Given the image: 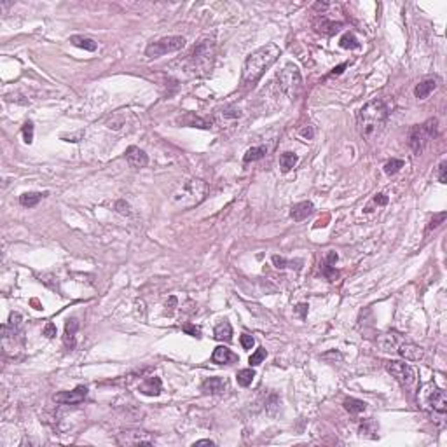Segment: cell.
<instances>
[{"label": "cell", "mask_w": 447, "mask_h": 447, "mask_svg": "<svg viewBox=\"0 0 447 447\" xmlns=\"http://www.w3.org/2000/svg\"><path fill=\"white\" fill-rule=\"evenodd\" d=\"M266 154H268V149H266L264 145L252 147V149H248L246 154L243 156V161H245V163H253V161H259V159H262Z\"/></svg>", "instance_id": "obj_27"}, {"label": "cell", "mask_w": 447, "mask_h": 447, "mask_svg": "<svg viewBox=\"0 0 447 447\" xmlns=\"http://www.w3.org/2000/svg\"><path fill=\"white\" fill-rule=\"evenodd\" d=\"M115 210H117L119 213H122V215H131V206L122 200L115 203Z\"/></svg>", "instance_id": "obj_38"}, {"label": "cell", "mask_w": 447, "mask_h": 447, "mask_svg": "<svg viewBox=\"0 0 447 447\" xmlns=\"http://www.w3.org/2000/svg\"><path fill=\"white\" fill-rule=\"evenodd\" d=\"M21 133H23V140L24 143H32L33 142V122H24L23 124V130H21Z\"/></svg>", "instance_id": "obj_33"}, {"label": "cell", "mask_w": 447, "mask_h": 447, "mask_svg": "<svg viewBox=\"0 0 447 447\" xmlns=\"http://www.w3.org/2000/svg\"><path fill=\"white\" fill-rule=\"evenodd\" d=\"M240 342H241V346H243V350H252L253 344H255V339H253L252 335H248V334H243L240 337Z\"/></svg>", "instance_id": "obj_36"}, {"label": "cell", "mask_w": 447, "mask_h": 447, "mask_svg": "<svg viewBox=\"0 0 447 447\" xmlns=\"http://www.w3.org/2000/svg\"><path fill=\"white\" fill-rule=\"evenodd\" d=\"M384 367H386L388 372L397 379V382H399L403 390L405 391L414 390L416 381H418V374H416L414 367L409 365V363H405V362H399V360H388V362L384 363Z\"/></svg>", "instance_id": "obj_7"}, {"label": "cell", "mask_w": 447, "mask_h": 447, "mask_svg": "<svg viewBox=\"0 0 447 447\" xmlns=\"http://www.w3.org/2000/svg\"><path fill=\"white\" fill-rule=\"evenodd\" d=\"M119 446H154V437L143 430H122L115 435Z\"/></svg>", "instance_id": "obj_11"}, {"label": "cell", "mask_w": 447, "mask_h": 447, "mask_svg": "<svg viewBox=\"0 0 447 447\" xmlns=\"http://www.w3.org/2000/svg\"><path fill=\"white\" fill-rule=\"evenodd\" d=\"M180 122H183L185 126H192V128H203V130H208V128L212 126V122L204 121V119L198 117V115L194 114H187L185 117L180 119Z\"/></svg>", "instance_id": "obj_26"}, {"label": "cell", "mask_w": 447, "mask_h": 447, "mask_svg": "<svg viewBox=\"0 0 447 447\" xmlns=\"http://www.w3.org/2000/svg\"><path fill=\"white\" fill-rule=\"evenodd\" d=\"M437 126H439V121L433 117V119H428L425 124H416V126L411 128V133H409V147H411L412 152H414L416 156L423 154L426 143L437 136Z\"/></svg>", "instance_id": "obj_6"}, {"label": "cell", "mask_w": 447, "mask_h": 447, "mask_svg": "<svg viewBox=\"0 0 447 447\" xmlns=\"http://www.w3.org/2000/svg\"><path fill=\"white\" fill-rule=\"evenodd\" d=\"M446 170H447V163L442 161L439 166V182L440 183H446L447 182V177H446Z\"/></svg>", "instance_id": "obj_43"}, {"label": "cell", "mask_w": 447, "mask_h": 447, "mask_svg": "<svg viewBox=\"0 0 447 447\" xmlns=\"http://www.w3.org/2000/svg\"><path fill=\"white\" fill-rule=\"evenodd\" d=\"M126 161L131 168H145L149 164V157L140 147H128L126 149Z\"/></svg>", "instance_id": "obj_15"}, {"label": "cell", "mask_w": 447, "mask_h": 447, "mask_svg": "<svg viewBox=\"0 0 447 447\" xmlns=\"http://www.w3.org/2000/svg\"><path fill=\"white\" fill-rule=\"evenodd\" d=\"M185 39L180 35H171V37H163L156 42H151V44L145 47V56H149L151 60L154 58H161L168 53H175V51H180V49L185 45Z\"/></svg>", "instance_id": "obj_8"}, {"label": "cell", "mask_w": 447, "mask_h": 447, "mask_svg": "<svg viewBox=\"0 0 447 447\" xmlns=\"http://www.w3.org/2000/svg\"><path fill=\"white\" fill-rule=\"evenodd\" d=\"M299 134H301L302 138H306V140H313V136H314V130H313V126H306V128H301V130H299Z\"/></svg>", "instance_id": "obj_41"}, {"label": "cell", "mask_w": 447, "mask_h": 447, "mask_svg": "<svg viewBox=\"0 0 447 447\" xmlns=\"http://www.w3.org/2000/svg\"><path fill=\"white\" fill-rule=\"evenodd\" d=\"M79 330V320L77 318H68L65 323V334H63V342L68 350H73L75 348V334Z\"/></svg>", "instance_id": "obj_18"}, {"label": "cell", "mask_w": 447, "mask_h": 447, "mask_svg": "<svg viewBox=\"0 0 447 447\" xmlns=\"http://www.w3.org/2000/svg\"><path fill=\"white\" fill-rule=\"evenodd\" d=\"M86 397H88V388L77 386L72 391H60V393H56L54 395V402L63 403V405H75V403H81Z\"/></svg>", "instance_id": "obj_12"}, {"label": "cell", "mask_w": 447, "mask_h": 447, "mask_svg": "<svg viewBox=\"0 0 447 447\" xmlns=\"http://www.w3.org/2000/svg\"><path fill=\"white\" fill-rule=\"evenodd\" d=\"M314 206L311 201H301V203H295L290 208V217H292L295 222H302V220L308 219L311 213H313Z\"/></svg>", "instance_id": "obj_16"}, {"label": "cell", "mask_w": 447, "mask_h": 447, "mask_svg": "<svg viewBox=\"0 0 447 447\" xmlns=\"http://www.w3.org/2000/svg\"><path fill=\"white\" fill-rule=\"evenodd\" d=\"M339 45H341L342 49H358V47H360V42H358V39L353 35V33L348 32V33H344V35L341 37Z\"/></svg>", "instance_id": "obj_30"}, {"label": "cell", "mask_w": 447, "mask_h": 447, "mask_svg": "<svg viewBox=\"0 0 447 447\" xmlns=\"http://www.w3.org/2000/svg\"><path fill=\"white\" fill-rule=\"evenodd\" d=\"M70 42H72L75 47L84 49V51H89V53L96 51V47H98V44L93 41V39H89V37H84V35H72V37H70Z\"/></svg>", "instance_id": "obj_21"}, {"label": "cell", "mask_w": 447, "mask_h": 447, "mask_svg": "<svg viewBox=\"0 0 447 447\" xmlns=\"http://www.w3.org/2000/svg\"><path fill=\"white\" fill-rule=\"evenodd\" d=\"M446 220V212H440V213H437L433 219L430 220V224H428V227H426V231L430 232V231H433V229H437L440 225V224Z\"/></svg>", "instance_id": "obj_35"}, {"label": "cell", "mask_w": 447, "mask_h": 447, "mask_svg": "<svg viewBox=\"0 0 447 447\" xmlns=\"http://www.w3.org/2000/svg\"><path fill=\"white\" fill-rule=\"evenodd\" d=\"M266 357H268V351L264 348H259V350H255V353H252V357L248 358V363H250V367H257L264 362Z\"/></svg>", "instance_id": "obj_32"}, {"label": "cell", "mask_w": 447, "mask_h": 447, "mask_svg": "<svg viewBox=\"0 0 447 447\" xmlns=\"http://www.w3.org/2000/svg\"><path fill=\"white\" fill-rule=\"evenodd\" d=\"M138 390H140V393L147 395V397H157V395H161V391H163V382H161V379L154 376V378L145 379V381L138 386Z\"/></svg>", "instance_id": "obj_19"}, {"label": "cell", "mask_w": 447, "mask_h": 447, "mask_svg": "<svg viewBox=\"0 0 447 447\" xmlns=\"http://www.w3.org/2000/svg\"><path fill=\"white\" fill-rule=\"evenodd\" d=\"M213 334H215V339H219V341L229 342L232 339V327H231V323H229L227 320H222L219 325L215 327Z\"/></svg>", "instance_id": "obj_22"}, {"label": "cell", "mask_w": 447, "mask_h": 447, "mask_svg": "<svg viewBox=\"0 0 447 447\" xmlns=\"http://www.w3.org/2000/svg\"><path fill=\"white\" fill-rule=\"evenodd\" d=\"M45 196V192L42 194V192H24V194L20 196V204L24 208H33L39 204V201L42 200Z\"/></svg>", "instance_id": "obj_23"}, {"label": "cell", "mask_w": 447, "mask_h": 447, "mask_svg": "<svg viewBox=\"0 0 447 447\" xmlns=\"http://www.w3.org/2000/svg\"><path fill=\"white\" fill-rule=\"evenodd\" d=\"M201 390L204 393H212V395H220L225 393L229 390V381L224 378H208L203 381L201 384Z\"/></svg>", "instance_id": "obj_14"}, {"label": "cell", "mask_w": 447, "mask_h": 447, "mask_svg": "<svg viewBox=\"0 0 447 447\" xmlns=\"http://www.w3.org/2000/svg\"><path fill=\"white\" fill-rule=\"evenodd\" d=\"M213 56H215V44L210 39H204L200 44L196 45L192 51L189 63H191V70H208L213 63Z\"/></svg>", "instance_id": "obj_9"}, {"label": "cell", "mask_w": 447, "mask_h": 447, "mask_svg": "<svg viewBox=\"0 0 447 447\" xmlns=\"http://www.w3.org/2000/svg\"><path fill=\"white\" fill-rule=\"evenodd\" d=\"M346 67H348V63H342V65L335 67V68H334L332 72H330V77H332V75H341V73H342V70H344Z\"/></svg>", "instance_id": "obj_47"}, {"label": "cell", "mask_w": 447, "mask_h": 447, "mask_svg": "<svg viewBox=\"0 0 447 447\" xmlns=\"http://www.w3.org/2000/svg\"><path fill=\"white\" fill-rule=\"evenodd\" d=\"M272 264L276 266L278 269H285V268H293L295 266V269H299L301 268V260H295V262H292V260H287V259H283V257H280V255H272Z\"/></svg>", "instance_id": "obj_31"}, {"label": "cell", "mask_w": 447, "mask_h": 447, "mask_svg": "<svg viewBox=\"0 0 447 447\" xmlns=\"http://www.w3.org/2000/svg\"><path fill=\"white\" fill-rule=\"evenodd\" d=\"M342 405H344V409L350 412V414H360V412H363L367 409V403L363 402V400L353 399V397L346 399L344 402H342Z\"/></svg>", "instance_id": "obj_24"}, {"label": "cell", "mask_w": 447, "mask_h": 447, "mask_svg": "<svg viewBox=\"0 0 447 447\" xmlns=\"http://www.w3.org/2000/svg\"><path fill=\"white\" fill-rule=\"evenodd\" d=\"M378 346L386 353H397L402 358H405V360H411V362H418L425 355L421 346L414 344L411 341H405V337H402L397 332H388L379 335Z\"/></svg>", "instance_id": "obj_3"}, {"label": "cell", "mask_w": 447, "mask_h": 447, "mask_svg": "<svg viewBox=\"0 0 447 447\" xmlns=\"http://www.w3.org/2000/svg\"><path fill=\"white\" fill-rule=\"evenodd\" d=\"M42 334H44L45 337H54L56 335V325H54L53 321H49V323H45L44 330H42Z\"/></svg>", "instance_id": "obj_40"}, {"label": "cell", "mask_w": 447, "mask_h": 447, "mask_svg": "<svg viewBox=\"0 0 447 447\" xmlns=\"http://www.w3.org/2000/svg\"><path fill=\"white\" fill-rule=\"evenodd\" d=\"M330 7V4L329 2H316V4L313 5V11H320V12H323V11H327V9Z\"/></svg>", "instance_id": "obj_46"}, {"label": "cell", "mask_w": 447, "mask_h": 447, "mask_svg": "<svg viewBox=\"0 0 447 447\" xmlns=\"http://www.w3.org/2000/svg\"><path fill=\"white\" fill-rule=\"evenodd\" d=\"M376 431V426L372 421H365V425H362L360 426V435H365V433H374Z\"/></svg>", "instance_id": "obj_42"}, {"label": "cell", "mask_w": 447, "mask_h": 447, "mask_svg": "<svg viewBox=\"0 0 447 447\" xmlns=\"http://www.w3.org/2000/svg\"><path fill=\"white\" fill-rule=\"evenodd\" d=\"M418 402L425 411L433 412V414L444 416L447 411L446 391L440 390L439 386H435L433 382H426V384L421 388V391H419V395H418Z\"/></svg>", "instance_id": "obj_5"}, {"label": "cell", "mask_w": 447, "mask_h": 447, "mask_svg": "<svg viewBox=\"0 0 447 447\" xmlns=\"http://www.w3.org/2000/svg\"><path fill=\"white\" fill-rule=\"evenodd\" d=\"M374 201L378 206H384V204H388V196L386 194H382V192H379V194H376L374 196Z\"/></svg>", "instance_id": "obj_44"}, {"label": "cell", "mask_w": 447, "mask_h": 447, "mask_svg": "<svg viewBox=\"0 0 447 447\" xmlns=\"http://www.w3.org/2000/svg\"><path fill=\"white\" fill-rule=\"evenodd\" d=\"M278 82H280V88L285 94L289 98H295L301 91L302 86V79H301V72L295 65L289 63L285 65L283 68L278 73Z\"/></svg>", "instance_id": "obj_10"}, {"label": "cell", "mask_w": 447, "mask_h": 447, "mask_svg": "<svg viewBox=\"0 0 447 447\" xmlns=\"http://www.w3.org/2000/svg\"><path fill=\"white\" fill-rule=\"evenodd\" d=\"M323 274H325L327 278H329L330 281H334L335 278H337L339 272L335 271V266H329V264H323Z\"/></svg>", "instance_id": "obj_37"}, {"label": "cell", "mask_w": 447, "mask_h": 447, "mask_svg": "<svg viewBox=\"0 0 447 447\" xmlns=\"http://www.w3.org/2000/svg\"><path fill=\"white\" fill-rule=\"evenodd\" d=\"M208 191V185L204 180L201 179H191L182 182L177 187V191L171 196V203L173 206L182 208V210H189L194 208L196 204H200L204 200Z\"/></svg>", "instance_id": "obj_4"}, {"label": "cell", "mask_w": 447, "mask_h": 447, "mask_svg": "<svg viewBox=\"0 0 447 447\" xmlns=\"http://www.w3.org/2000/svg\"><path fill=\"white\" fill-rule=\"evenodd\" d=\"M281 49L276 44H266L262 47H259L255 53H252L250 56L245 60L243 65V73H241V79H243V84L246 86H253L259 81L264 72L276 63V60L280 58Z\"/></svg>", "instance_id": "obj_2"}, {"label": "cell", "mask_w": 447, "mask_h": 447, "mask_svg": "<svg viewBox=\"0 0 447 447\" xmlns=\"http://www.w3.org/2000/svg\"><path fill=\"white\" fill-rule=\"evenodd\" d=\"M388 115H390V107L384 100L374 98V100L367 102L357 115L358 131L362 134V138L370 140L378 133H381V130L388 121Z\"/></svg>", "instance_id": "obj_1"}, {"label": "cell", "mask_w": 447, "mask_h": 447, "mask_svg": "<svg viewBox=\"0 0 447 447\" xmlns=\"http://www.w3.org/2000/svg\"><path fill=\"white\" fill-rule=\"evenodd\" d=\"M183 332L189 334V335H192V337H196V339H201V329H198V327H194V325H183Z\"/></svg>", "instance_id": "obj_39"}, {"label": "cell", "mask_w": 447, "mask_h": 447, "mask_svg": "<svg viewBox=\"0 0 447 447\" xmlns=\"http://www.w3.org/2000/svg\"><path fill=\"white\" fill-rule=\"evenodd\" d=\"M437 86H439V81H437V79H433V77L425 79V81H421L419 84H416L414 96L418 98V100H426V98L437 89Z\"/></svg>", "instance_id": "obj_17"}, {"label": "cell", "mask_w": 447, "mask_h": 447, "mask_svg": "<svg viewBox=\"0 0 447 447\" xmlns=\"http://www.w3.org/2000/svg\"><path fill=\"white\" fill-rule=\"evenodd\" d=\"M220 115H222V117H225V119H238V117H240V110L236 109L234 105H227V107H224V109H222Z\"/></svg>", "instance_id": "obj_34"}, {"label": "cell", "mask_w": 447, "mask_h": 447, "mask_svg": "<svg viewBox=\"0 0 447 447\" xmlns=\"http://www.w3.org/2000/svg\"><path fill=\"white\" fill-rule=\"evenodd\" d=\"M313 28H314V32L321 33V35L330 37V35H334V33H337L339 30L342 28V23L341 21H332L325 16H318L316 20L313 21Z\"/></svg>", "instance_id": "obj_13"}, {"label": "cell", "mask_w": 447, "mask_h": 447, "mask_svg": "<svg viewBox=\"0 0 447 447\" xmlns=\"http://www.w3.org/2000/svg\"><path fill=\"white\" fill-rule=\"evenodd\" d=\"M212 360L215 363H220V365H225V363L236 362V360H238V357H236V355L232 353L229 348H225V346H217L215 350H213Z\"/></svg>", "instance_id": "obj_20"}, {"label": "cell", "mask_w": 447, "mask_h": 447, "mask_svg": "<svg viewBox=\"0 0 447 447\" xmlns=\"http://www.w3.org/2000/svg\"><path fill=\"white\" fill-rule=\"evenodd\" d=\"M192 446H194V447H196V446H215V442H213V440L203 439V440H196V442L192 444Z\"/></svg>", "instance_id": "obj_48"}, {"label": "cell", "mask_w": 447, "mask_h": 447, "mask_svg": "<svg viewBox=\"0 0 447 447\" xmlns=\"http://www.w3.org/2000/svg\"><path fill=\"white\" fill-rule=\"evenodd\" d=\"M403 168V161L402 159H390L384 166H382V171L386 173L388 177H393V175H397L400 170Z\"/></svg>", "instance_id": "obj_29"}, {"label": "cell", "mask_w": 447, "mask_h": 447, "mask_svg": "<svg viewBox=\"0 0 447 447\" xmlns=\"http://www.w3.org/2000/svg\"><path fill=\"white\" fill-rule=\"evenodd\" d=\"M236 378H238V384H240V386L246 388L252 384L253 378H255V370H253L252 367H250V369H241Z\"/></svg>", "instance_id": "obj_28"}, {"label": "cell", "mask_w": 447, "mask_h": 447, "mask_svg": "<svg viewBox=\"0 0 447 447\" xmlns=\"http://www.w3.org/2000/svg\"><path fill=\"white\" fill-rule=\"evenodd\" d=\"M297 161H299L297 154H293V152H283V154L280 156V168H281V171H283V173H289V171L297 164Z\"/></svg>", "instance_id": "obj_25"}, {"label": "cell", "mask_w": 447, "mask_h": 447, "mask_svg": "<svg viewBox=\"0 0 447 447\" xmlns=\"http://www.w3.org/2000/svg\"><path fill=\"white\" fill-rule=\"evenodd\" d=\"M337 253L335 252H329L327 253V259H325V264H329V266H335V262H337Z\"/></svg>", "instance_id": "obj_45"}]
</instances>
